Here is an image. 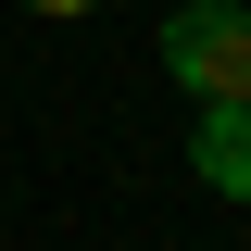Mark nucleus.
Wrapping results in <instances>:
<instances>
[{
    "label": "nucleus",
    "instance_id": "1",
    "mask_svg": "<svg viewBox=\"0 0 251 251\" xmlns=\"http://www.w3.org/2000/svg\"><path fill=\"white\" fill-rule=\"evenodd\" d=\"M163 75L188 100H251V0H188L163 25Z\"/></svg>",
    "mask_w": 251,
    "mask_h": 251
},
{
    "label": "nucleus",
    "instance_id": "2",
    "mask_svg": "<svg viewBox=\"0 0 251 251\" xmlns=\"http://www.w3.org/2000/svg\"><path fill=\"white\" fill-rule=\"evenodd\" d=\"M188 163H201L226 201H251V100H201V138H188Z\"/></svg>",
    "mask_w": 251,
    "mask_h": 251
},
{
    "label": "nucleus",
    "instance_id": "3",
    "mask_svg": "<svg viewBox=\"0 0 251 251\" xmlns=\"http://www.w3.org/2000/svg\"><path fill=\"white\" fill-rule=\"evenodd\" d=\"M25 13H100V0H25Z\"/></svg>",
    "mask_w": 251,
    "mask_h": 251
}]
</instances>
